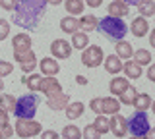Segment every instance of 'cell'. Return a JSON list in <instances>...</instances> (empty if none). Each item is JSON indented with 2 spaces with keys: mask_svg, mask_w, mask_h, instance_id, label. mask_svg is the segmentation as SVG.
Listing matches in <instances>:
<instances>
[{
  "mask_svg": "<svg viewBox=\"0 0 155 139\" xmlns=\"http://www.w3.org/2000/svg\"><path fill=\"white\" fill-rule=\"evenodd\" d=\"M47 10V0H16L12 21L19 27L33 29L41 21L43 14Z\"/></svg>",
  "mask_w": 155,
  "mask_h": 139,
  "instance_id": "cell-1",
  "label": "cell"
},
{
  "mask_svg": "<svg viewBox=\"0 0 155 139\" xmlns=\"http://www.w3.org/2000/svg\"><path fill=\"white\" fill-rule=\"evenodd\" d=\"M97 29H101V33H103L105 37H109L110 41H120V39H124L126 33H128L124 17H114V16H107L103 20H99Z\"/></svg>",
  "mask_w": 155,
  "mask_h": 139,
  "instance_id": "cell-2",
  "label": "cell"
},
{
  "mask_svg": "<svg viewBox=\"0 0 155 139\" xmlns=\"http://www.w3.org/2000/svg\"><path fill=\"white\" fill-rule=\"evenodd\" d=\"M126 124H128V131L134 137H147L149 131H151L149 116L143 110H136L132 116H130V120H126Z\"/></svg>",
  "mask_w": 155,
  "mask_h": 139,
  "instance_id": "cell-3",
  "label": "cell"
},
{
  "mask_svg": "<svg viewBox=\"0 0 155 139\" xmlns=\"http://www.w3.org/2000/svg\"><path fill=\"white\" fill-rule=\"evenodd\" d=\"M37 104H39L37 95L29 93V95H23V97H19L16 100L12 112L16 114L18 118H33V116H35V112H37Z\"/></svg>",
  "mask_w": 155,
  "mask_h": 139,
  "instance_id": "cell-4",
  "label": "cell"
},
{
  "mask_svg": "<svg viewBox=\"0 0 155 139\" xmlns=\"http://www.w3.org/2000/svg\"><path fill=\"white\" fill-rule=\"evenodd\" d=\"M41 131H43V126L39 122H35L33 118H18L16 120L14 135H18L21 139H31V137H37Z\"/></svg>",
  "mask_w": 155,
  "mask_h": 139,
  "instance_id": "cell-5",
  "label": "cell"
},
{
  "mask_svg": "<svg viewBox=\"0 0 155 139\" xmlns=\"http://www.w3.org/2000/svg\"><path fill=\"white\" fill-rule=\"evenodd\" d=\"M103 49L97 45H87L84 49V54H81V64L85 66V68H97V66L103 64Z\"/></svg>",
  "mask_w": 155,
  "mask_h": 139,
  "instance_id": "cell-6",
  "label": "cell"
},
{
  "mask_svg": "<svg viewBox=\"0 0 155 139\" xmlns=\"http://www.w3.org/2000/svg\"><path fill=\"white\" fill-rule=\"evenodd\" d=\"M109 131H113V135L118 137V139L126 137V133H128V124H126V118L120 116L118 112L113 114V118L109 120Z\"/></svg>",
  "mask_w": 155,
  "mask_h": 139,
  "instance_id": "cell-7",
  "label": "cell"
},
{
  "mask_svg": "<svg viewBox=\"0 0 155 139\" xmlns=\"http://www.w3.org/2000/svg\"><path fill=\"white\" fill-rule=\"evenodd\" d=\"M39 91L45 93L47 97H51V95H54V93H60L62 85H60V81H58L54 75H43L41 83H39Z\"/></svg>",
  "mask_w": 155,
  "mask_h": 139,
  "instance_id": "cell-8",
  "label": "cell"
},
{
  "mask_svg": "<svg viewBox=\"0 0 155 139\" xmlns=\"http://www.w3.org/2000/svg\"><path fill=\"white\" fill-rule=\"evenodd\" d=\"M51 54L54 56V58L66 60V58H70V54H72V45L64 39H56V41H52V45H51Z\"/></svg>",
  "mask_w": 155,
  "mask_h": 139,
  "instance_id": "cell-9",
  "label": "cell"
},
{
  "mask_svg": "<svg viewBox=\"0 0 155 139\" xmlns=\"http://www.w3.org/2000/svg\"><path fill=\"white\" fill-rule=\"evenodd\" d=\"M130 31H132V35H134V37H138V39L145 37V35L149 33V21H147V17L138 16L132 23H130Z\"/></svg>",
  "mask_w": 155,
  "mask_h": 139,
  "instance_id": "cell-10",
  "label": "cell"
},
{
  "mask_svg": "<svg viewBox=\"0 0 155 139\" xmlns=\"http://www.w3.org/2000/svg\"><path fill=\"white\" fill-rule=\"evenodd\" d=\"M68 103H70V97H68L66 93H62V91L60 93L51 95V97H47V106L51 110H64Z\"/></svg>",
  "mask_w": 155,
  "mask_h": 139,
  "instance_id": "cell-11",
  "label": "cell"
},
{
  "mask_svg": "<svg viewBox=\"0 0 155 139\" xmlns=\"http://www.w3.org/2000/svg\"><path fill=\"white\" fill-rule=\"evenodd\" d=\"M142 68H143V66H140L138 62L132 60V58H128L122 64V71H124V75L128 79H140V77H142V74H143Z\"/></svg>",
  "mask_w": 155,
  "mask_h": 139,
  "instance_id": "cell-12",
  "label": "cell"
},
{
  "mask_svg": "<svg viewBox=\"0 0 155 139\" xmlns=\"http://www.w3.org/2000/svg\"><path fill=\"white\" fill-rule=\"evenodd\" d=\"M37 66L43 75H56L60 71V66H58L56 58H43L41 62H37Z\"/></svg>",
  "mask_w": 155,
  "mask_h": 139,
  "instance_id": "cell-13",
  "label": "cell"
},
{
  "mask_svg": "<svg viewBox=\"0 0 155 139\" xmlns=\"http://www.w3.org/2000/svg\"><path fill=\"white\" fill-rule=\"evenodd\" d=\"M130 4H126L124 0H113L109 4V16H114V17H126L130 14Z\"/></svg>",
  "mask_w": 155,
  "mask_h": 139,
  "instance_id": "cell-14",
  "label": "cell"
},
{
  "mask_svg": "<svg viewBox=\"0 0 155 139\" xmlns=\"http://www.w3.org/2000/svg\"><path fill=\"white\" fill-rule=\"evenodd\" d=\"M12 49H14V52L29 50L31 49V37H29L27 33H18V35L12 39Z\"/></svg>",
  "mask_w": 155,
  "mask_h": 139,
  "instance_id": "cell-15",
  "label": "cell"
},
{
  "mask_svg": "<svg viewBox=\"0 0 155 139\" xmlns=\"http://www.w3.org/2000/svg\"><path fill=\"white\" fill-rule=\"evenodd\" d=\"M114 50H116V56H118L120 60H128V58H132V54H134V49H132V45H130L128 41H124V39L116 41V45H114Z\"/></svg>",
  "mask_w": 155,
  "mask_h": 139,
  "instance_id": "cell-16",
  "label": "cell"
},
{
  "mask_svg": "<svg viewBox=\"0 0 155 139\" xmlns=\"http://www.w3.org/2000/svg\"><path fill=\"white\" fill-rule=\"evenodd\" d=\"M103 66L109 74H120V71H122V60L116 54H110V56H107V58H103Z\"/></svg>",
  "mask_w": 155,
  "mask_h": 139,
  "instance_id": "cell-17",
  "label": "cell"
},
{
  "mask_svg": "<svg viewBox=\"0 0 155 139\" xmlns=\"http://www.w3.org/2000/svg\"><path fill=\"white\" fill-rule=\"evenodd\" d=\"M66 118H70V120H78V118H81L84 116V103H80V100H74V103H68L66 104Z\"/></svg>",
  "mask_w": 155,
  "mask_h": 139,
  "instance_id": "cell-18",
  "label": "cell"
},
{
  "mask_svg": "<svg viewBox=\"0 0 155 139\" xmlns=\"http://www.w3.org/2000/svg\"><path fill=\"white\" fill-rule=\"evenodd\" d=\"M64 2V10L70 16H81L85 10V2L84 0H62Z\"/></svg>",
  "mask_w": 155,
  "mask_h": 139,
  "instance_id": "cell-19",
  "label": "cell"
},
{
  "mask_svg": "<svg viewBox=\"0 0 155 139\" xmlns=\"http://www.w3.org/2000/svg\"><path fill=\"white\" fill-rule=\"evenodd\" d=\"M72 49H78V50H84L87 45H89V37H87V33L85 31H74L72 33Z\"/></svg>",
  "mask_w": 155,
  "mask_h": 139,
  "instance_id": "cell-20",
  "label": "cell"
},
{
  "mask_svg": "<svg viewBox=\"0 0 155 139\" xmlns=\"http://www.w3.org/2000/svg\"><path fill=\"white\" fill-rule=\"evenodd\" d=\"M132 104L136 106V110H143V112H147V110L153 106V99H151V95H147V93H140V95H136V99H134Z\"/></svg>",
  "mask_w": 155,
  "mask_h": 139,
  "instance_id": "cell-21",
  "label": "cell"
},
{
  "mask_svg": "<svg viewBox=\"0 0 155 139\" xmlns=\"http://www.w3.org/2000/svg\"><path fill=\"white\" fill-rule=\"evenodd\" d=\"M78 23H80V31L89 33V31H95V29H97L99 20H97L93 14H89V16H81L80 20H78Z\"/></svg>",
  "mask_w": 155,
  "mask_h": 139,
  "instance_id": "cell-22",
  "label": "cell"
},
{
  "mask_svg": "<svg viewBox=\"0 0 155 139\" xmlns=\"http://www.w3.org/2000/svg\"><path fill=\"white\" fill-rule=\"evenodd\" d=\"M136 6H138L140 16H143V17L155 16V0H138Z\"/></svg>",
  "mask_w": 155,
  "mask_h": 139,
  "instance_id": "cell-23",
  "label": "cell"
},
{
  "mask_svg": "<svg viewBox=\"0 0 155 139\" xmlns=\"http://www.w3.org/2000/svg\"><path fill=\"white\" fill-rule=\"evenodd\" d=\"M60 29L68 33V35H72L74 31L80 29V23H78V17L76 16H66V17H62L60 20Z\"/></svg>",
  "mask_w": 155,
  "mask_h": 139,
  "instance_id": "cell-24",
  "label": "cell"
},
{
  "mask_svg": "<svg viewBox=\"0 0 155 139\" xmlns=\"http://www.w3.org/2000/svg\"><path fill=\"white\" fill-rule=\"evenodd\" d=\"M128 79L126 77H114L113 81H110L109 83V91H110V95H114V97H118L120 93H122V91L128 87Z\"/></svg>",
  "mask_w": 155,
  "mask_h": 139,
  "instance_id": "cell-25",
  "label": "cell"
},
{
  "mask_svg": "<svg viewBox=\"0 0 155 139\" xmlns=\"http://www.w3.org/2000/svg\"><path fill=\"white\" fill-rule=\"evenodd\" d=\"M120 106H122L120 100L114 97L103 99V114H116V112H120Z\"/></svg>",
  "mask_w": 155,
  "mask_h": 139,
  "instance_id": "cell-26",
  "label": "cell"
},
{
  "mask_svg": "<svg viewBox=\"0 0 155 139\" xmlns=\"http://www.w3.org/2000/svg\"><path fill=\"white\" fill-rule=\"evenodd\" d=\"M136 95H138V91H136L134 85H128L122 93L118 95V100H120V104H132L134 103V99H136Z\"/></svg>",
  "mask_w": 155,
  "mask_h": 139,
  "instance_id": "cell-27",
  "label": "cell"
},
{
  "mask_svg": "<svg viewBox=\"0 0 155 139\" xmlns=\"http://www.w3.org/2000/svg\"><path fill=\"white\" fill-rule=\"evenodd\" d=\"M41 77L43 75H39V74H31V75H23L21 77V83H25L29 91L31 93H35V91H39V83H41Z\"/></svg>",
  "mask_w": 155,
  "mask_h": 139,
  "instance_id": "cell-28",
  "label": "cell"
},
{
  "mask_svg": "<svg viewBox=\"0 0 155 139\" xmlns=\"http://www.w3.org/2000/svg\"><path fill=\"white\" fill-rule=\"evenodd\" d=\"M93 128L99 131V135L109 133V118H107L105 114H97V118H95V122H93Z\"/></svg>",
  "mask_w": 155,
  "mask_h": 139,
  "instance_id": "cell-29",
  "label": "cell"
},
{
  "mask_svg": "<svg viewBox=\"0 0 155 139\" xmlns=\"http://www.w3.org/2000/svg\"><path fill=\"white\" fill-rule=\"evenodd\" d=\"M132 56H134V60L138 62L140 66H149V64H151V52H149L147 49H140V50H136Z\"/></svg>",
  "mask_w": 155,
  "mask_h": 139,
  "instance_id": "cell-30",
  "label": "cell"
},
{
  "mask_svg": "<svg viewBox=\"0 0 155 139\" xmlns=\"http://www.w3.org/2000/svg\"><path fill=\"white\" fill-rule=\"evenodd\" d=\"M14 104H16V97H12L8 93H0V108H4L6 112H12Z\"/></svg>",
  "mask_w": 155,
  "mask_h": 139,
  "instance_id": "cell-31",
  "label": "cell"
},
{
  "mask_svg": "<svg viewBox=\"0 0 155 139\" xmlns=\"http://www.w3.org/2000/svg\"><path fill=\"white\" fill-rule=\"evenodd\" d=\"M62 139H81V129H78V126H66L62 129Z\"/></svg>",
  "mask_w": 155,
  "mask_h": 139,
  "instance_id": "cell-32",
  "label": "cell"
},
{
  "mask_svg": "<svg viewBox=\"0 0 155 139\" xmlns=\"http://www.w3.org/2000/svg\"><path fill=\"white\" fill-rule=\"evenodd\" d=\"M14 58H16V62H29V60H35V52H33L31 49L29 50H23V52H14Z\"/></svg>",
  "mask_w": 155,
  "mask_h": 139,
  "instance_id": "cell-33",
  "label": "cell"
},
{
  "mask_svg": "<svg viewBox=\"0 0 155 139\" xmlns=\"http://www.w3.org/2000/svg\"><path fill=\"white\" fill-rule=\"evenodd\" d=\"M81 137L84 139H99L101 135H99V131L93 128V124H89V126H85V129L81 131Z\"/></svg>",
  "mask_w": 155,
  "mask_h": 139,
  "instance_id": "cell-34",
  "label": "cell"
},
{
  "mask_svg": "<svg viewBox=\"0 0 155 139\" xmlns=\"http://www.w3.org/2000/svg\"><path fill=\"white\" fill-rule=\"evenodd\" d=\"M89 108L93 110L95 114H103V99H101V97H95V99H91V103H89Z\"/></svg>",
  "mask_w": 155,
  "mask_h": 139,
  "instance_id": "cell-35",
  "label": "cell"
},
{
  "mask_svg": "<svg viewBox=\"0 0 155 139\" xmlns=\"http://www.w3.org/2000/svg\"><path fill=\"white\" fill-rule=\"evenodd\" d=\"M14 71V66H12V62H4V60H0V77H6V75H10Z\"/></svg>",
  "mask_w": 155,
  "mask_h": 139,
  "instance_id": "cell-36",
  "label": "cell"
},
{
  "mask_svg": "<svg viewBox=\"0 0 155 139\" xmlns=\"http://www.w3.org/2000/svg\"><path fill=\"white\" fill-rule=\"evenodd\" d=\"M19 66H21V71H23V74H31V71L37 68V58L35 60H29V62H21Z\"/></svg>",
  "mask_w": 155,
  "mask_h": 139,
  "instance_id": "cell-37",
  "label": "cell"
},
{
  "mask_svg": "<svg viewBox=\"0 0 155 139\" xmlns=\"http://www.w3.org/2000/svg\"><path fill=\"white\" fill-rule=\"evenodd\" d=\"M10 35V23L6 20H0V41H4Z\"/></svg>",
  "mask_w": 155,
  "mask_h": 139,
  "instance_id": "cell-38",
  "label": "cell"
},
{
  "mask_svg": "<svg viewBox=\"0 0 155 139\" xmlns=\"http://www.w3.org/2000/svg\"><path fill=\"white\" fill-rule=\"evenodd\" d=\"M2 129V139H8V137H14V128L10 126V124H6L4 128H0Z\"/></svg>",
  "mask_w": 155,
  "mask_h": 139,
  "instance_id": "cell-39",
  "label": "cell"
},
{
  "mask_svg": "<svg viewBox=\"0 0 155 139\" xmlns=\"http://www.w3.org/2000/svg\"><path fill=\"white\" fill-rule=\"evenodd\" d=\"M0 6H2L4 10L12 12V10H14V6H16V0H0Z\"/></svg>",
  "mask_w": 155,
  "mask_h": 139,
  "instance_id": "cell-40",
  "label": "cell"
},
{
  "mask_svg": "<svg viewBox=\"0 0 155 139\" xmlns=\"http://www.w3.org/2000/svg\"><path fill=\"white\" fill-rule=\"evenodd\" d=\"M6 124H10V118H8V112L4 108H0V128H4Z\"/></svg>",
  "mask_w": 155,
  "mask_h": 139,
  "instance_id": "cell-41",
  "label": "cell"
},
{
  "mask_svg": "<svg viewBox=\"0 0 155 139\" xmlns=\"http://www.w3.org/2000/svg\"><path fill=\"white\" fill-rule=\"evenodd\" d=\"M39 135H41L43 139H58V137H60L56 131H52V129H48V131H41Z\"/></svg>",
  "mask_w": 155,
  "mask_h": 139,
  "instance_id": "cell-42",
  "label": "cell"
},
{
  "mask_svg": "<svg viewBox=\"0 0 155 139\" xmlns=\"http://www.w3.org/2000/svg\"><path fill=\"white\" fill-rule=\"evenodd\" d=\"M84 2H85L89 8H99L101 4H103V0H84Z\"/></svg>",
  "mask_w": 155,
  "mask_h": 139,
  "instance_id": "cell-43",
  "label": "cell"
},
{
  "mask_svg": "<svg viewBox=\"0 0 155 139\" xmlns=\"http://www.w3.org/2000/svg\"><path fill=\"white\" fill-rule=\"evenodd\" d=\"M147 79L155 81V66H151V64H149V68H147Z\"/></svg>",
  "mask_w": 155,
  "mask_h": 139,
  "instance_id": "cell-44",
  "label": "cell"
},
{
  "mask_svg": "<svg viewBox=\"0 0 155 139\" xmlns=\"http://www.w3.org/2000/svg\"><path fill=\"white\" fill-rule=\"evenodd\" d=\"M76 83L78 85H87V77H84V75H76Z\"/></svg>",
  "mask_w": 155,
  "mask_h": 139,
  "instance_id": "cell-45",
  "label": "cell"
},
{
  "mask_svg": "<svg viewBox=\"0 0 155 139\" xmlns=\"http://www.w3.org/2000/svg\"><path fill=\"white\" fill-rule=\"evenodd\" d=\"M149 43H151V46H155V31L149 33Z\"/></svg>",
  "mask_w": 155,
  "mask_h": 139,
  "instance_id": "cell-46",
  "label": "cell"
},
{
  "mask_svg": "<svg viewBox=\"0 0 155 139\" xmlns=\"http://www.w3.org/2000/svg\"><path fill=\"white\" fill-rule=\"evenodd\" d=\"M48 4H52V6H58V4H62V0H47Z\"/></svg>",
  "mask_w": 155,
  "mask_h": 139,
  "instance_id": "cell-47",
  "label": "cell"
},
{
  "mask_svg": "<svg viewBox=\"0 0 155 139\" xmlns=\"http://www.w3.org/2000/svg\"><path fill=\"white\" fill-rule=\"evenodd\" d=\"M4 91V81H2V77H0V93Z\"/></svg>",
  "mask_w": 155,
  "mask_h": 139,
  "instance_id": "cell-48",
  "label": "cell"
},
{
  "mask_svg": "<svg viewBox=\"0 0 155 139\" xmlns=\"http://www.w3.org/2000/svg\"><path fill=\"white\" fill-rule=\"evenodd\" d=\"M124 2L126 4H134V6H136V2H138V0H124Z\"/></svg>",
  "mask_w": 155,
  "mask_h": 139,
  "instance_id": "cell-49",
  "label": "cell"
},
{
  "mask_svg": "<svg viewBox=\"0 0 155 139\" xmlns=\"http://www.w3.org/2000/svg\"><path fill=\"white\" fill-rule=\"evenodd\" d=\"M0 139H2V129H0Z\"/></svg>",
  "mask_w": 155,
  "mask_h": 139,
  "instance_id": "cell-50",
  "label": "cell"
}]
</instances>
